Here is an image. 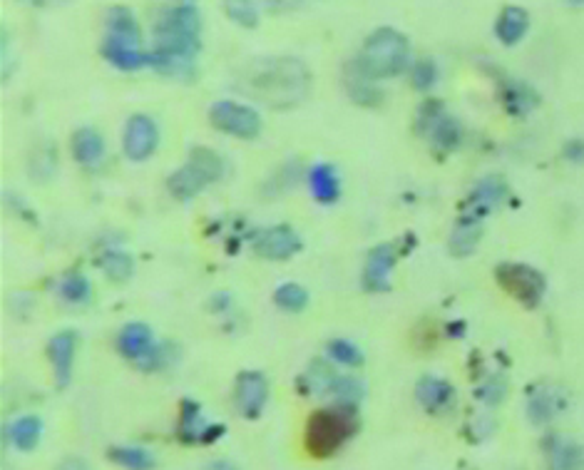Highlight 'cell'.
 Segmentation results:
<instances>
[{"label": "cell", "mask_w": 584, "mask_h": 470, "mask_svg": "<svg viewBox=\"0 0 584 470\" xmlns=\"http://www.w3.org/2000/svg\"><path fill=\"white\" fill-rule=\"evenodd\" d=\"M480 234H483V222L460 217L453 234H450V254H455V257H470L475 252V247H478Z\"/></svg>", "instance_id": "83f0119b"}, {"label": "cell", "mask_w": 584, "mask_h": 470, "mask_svg": "<svg viewBox=\"0 0 584 470\" xmlns=\"http://www.w3.org/2000/svg\"><path fill=\"white\" fill-rule=\"evenodd\" d=\"M398 262V252L393 244H378L368 252L366 264H363L361 284L366 291H388L391 289V272Z\"/></svg>", "instance_id": "5bb4252c"}, {"label": "cell", "mask_w": 584, "mask_h": 470, "mask_svg": "<svg viewBox=\"0 0 584 470\" xmlns=\"http://www.w3.org/2000/svg\"><path fill=\"white\" fill-rule=\"evenodd\" d=\"M199 48H202V13L194 0H182L160 15L155 25L152 68L169 78H192Z\"/></svg>", "instance_id": "6da1fadb"}, {"label": "cell", "mask_w": 584, "mask_h": 470, "mask_svg": "<svg viewBox=\"0 0 584 470\" xmlns=\"http://www.w3.org/2000/svg\"><path fill=\"white\" fill-rule=\"evenodd\" d=\"M495 279H498V284L502 286V291H505L507 296L520 301L527 309H535L547 291V282L545 277H542V272L527 267V264L515 262L500 264V267L495 269Z\"/></svg>", "instance_id": "8992f818"}, {"label": "cell", "mask_w": 584, "mask_h": 470, "mask_svg": "<svg viewBox=\"0 0 584 470\" xmlns=\"http://www.w3.org/2000/svg\"><path fill=\"white\" fill-rule=\"evenodd\" d=\"M311 88V75L299 58H259L239 73L237 90L271 110L296 107Z\"/></svg>", "instance_id": "7a4b0ae2"}, {"label": "cell", "mask_w": 584, "mask_h": 470, "mask_svg": "<svg viewBox=\"0 0 584 470\" xmlns=\"http://www.w3.org/2000/svg\"><path fill=\"white\" fill-rule=\"evenodd\" d=\"M306 180H309V189L316 202L334 204L341 197V180H338V172L331 165H324V162L314 165Z\"/></svg>", "instance_id": "484cf974"}, {"label": "cell", "mask_w": 584, "mask_h": 470, "mask_svg": "<svg viewBox=\"0 0 584 470\" xmlns=\"http://www.w3.org/2000/svg\"><path fill=\"white\" fill-rule=\"evenodd\" d=\"M58 470H92L83 458H65L63 463H60Z\"/></svg>", "instance_id": "f35d334b"}, {"label": "cell", "mask_w": 584, "mask_h": 470, "mask_svg": "<svg viewBox=\"0 0 584 470\" xmlns=\"http://www.w3.org/2000/svg\"><path fill=\"white\" fill-rule=\"evenodd\" d=\"M222 175H224L222 155H217V152L209 150V147H194V150L189 152L187 165L179 167L177 172L169 175L167 189L172 197L187 202V199L204 192L209 185L222 180Z\"/></svg>", "instance_id": "5b68a950"}, {"label": "cell", "mask_w": 584, "mask_h": 470, "mask_svg": "<svg viewBox=\"0 0 584 470\" xmlns=\"http://www.w3.org/2000/svg\"><path fill=\"white\" fill-rule=\"evenodd\" d=\"M435 80H438V68H435V63L430 58H420L413 63L411 68V85L420 93H425V90H430L435 85Z\"/></svg>", "instance_id": "74e56055"}, {"label": "cell", "mask_w": 584, "mask_h": 470, "mask_svg": "<svg viewBox=\"0 0 584 470\" xmlns=\"http://www.w3.org/2000/svg\"><path fill=\"white\" fill-rule=\"evenodd\" d=\"M177 433L184 443L189 446H209V443L219 441V438L227 433L224 423H209L204 418V411L199 403H194L192 398L182 401V408H179V423H177Z\"/></svg>", "instance_id": "9c48e42d"}, {"label": "cell", "mask_w": 584, "mask_h": 470, "mask_svg": "<svg viewBox=\"0 0 584 470\" xmlns=\"http://www.w3.org/2000/svg\"><path fill=\"white\" fill-rule=\"evenodd\" d=\"M40 438H43V421L38 416H20L8 426V441L18 451H33L38 448Z\"/></svg>", "instance_id": "4316f807"}, {"label": "cell", "mask_w": 584, "mask_h": 470, "mask_svg": "<svg viewBox=\"0 0 584 470\" xmlns=\"http://www.w3.org/2000/svg\"><path fill=\"white\" fill-rule=\"evenodd\" d=\"M336 378H338L336 371L331 369L329 361L319 359V361H311L309 369L299 376L296 388H299L304 396H331Z\"/></svg>", "instance_id": "603a6c76"}, {"label": "cell", "mask_w": 584, "mask_h": 470, "mask_svg": "<svg viewBox=\"0 0 584 470\" xmlns=\"http://www.w3.org/2000/svg\"><path fill=\"white\" fill-rule=\"evenodd\" d=\"M502 102L510 115L525 117L532 107H537V93L520 80H507L502 83Z\"/></svg>", "instance_id": "f1b7e54d"}, {"label": "cell", "mask_w": 584, "mask_h": 470, "mask_svg": "<svg viewBox=\"0 0 584 470\" xmlns=\"http://www.w3.org/2000/svg\"><path fill=\"white\" fill-rule=\"evenodd\" d=\"M562 403H565V398L557 396V388L540 383V386L532 388L530 398H527V416H530L532 423L542 426V423H550L560 413Z\"/></svg>", "instance_id": "7402d4cb"}, {"label": "cell", "mask_w": 584, "mask_h": 470, "mask_svg": "<svg viewBox=\"0 0 584 470\" xmlns=\"http://www.w3.org/2000/svg\"><path fill=\"white\" fill-rule=\"evenodd\" d=\"M527 30H530V15H527L525 8L507 5V8L500 10L498 20H495V35H498L502 45L512 48V45H517L525 38Z\"/></svg>", "instance_id": "ffe728a7"}, {"label": "cell", "mask_w": 584, "mask_h": 470, "mask_svg": "<svg viewBox=\"0 0 584 470\" xmlns=\"http://www.w3.org/2000/svg\"><path fill=\"white\" fill-rule=\"evenodd\" d=\"M550 470H584V448L560 436H547L542 443Z\"/></svg>", "instance_id": "d6986e66"}, {"label": "cell", "mask_w": 584, "mask_h": 470, "mask_svg": "<svg viewBox=\"0 0 584 470\" xmlns=\"http://www.w3.org/2000/svg\"><path fill=\"white\" fill-rule=\"evenodd\" d=\"M73 157L78 165L83 167H97L105 157V140L92 127H80L73 135Z\"/></svg>", "instance_id": "d4e9b609"}, {"label": "cell", "mask_w": 584, "mask_h": 470, "mask_svg": "<svg viewBox=\"0 0 584 470\" xmlns=\"http://www.w3.org/2000/svg\"><path fill=\"white\" fill-rule=\"evenodd\" d=\"M209 122H212L214 130L239 137V140H254L261 132L259 112L234 100L214 102L212 110H209Z\"/></svg>", "instance_id": "52a82bcc"}, {"label": "cell", "mask_w": 584, "mask_h": 470, "mask_svg": "<svg viewBox=\"0 0 584 470\" xmlns=\"http://www.w3.org/2000/svg\"><path fill=\"white\" fill-rule=\"evenodd\" d=\"M572 5H584V0H570Z\"/></svg>", "instance_id": "b9f144b4"}, {"label": "cell", "mask_w": 584, "mask_h": 470, "mask_svg": "<svg viewBox=\"0 0 584 470\" xmlns=\"http://www.w3.org/2000/svg\"><path fill=\"white\" fill-rule=\"evenodd\" d=\"M224 15H227L232 23H237L239 28L254 30L259 25V8H256V0H222Z\"/></svg>", "instance_id": "d6a6232c"}, {"label": "cell", "mask_w": 584, "mask_h": 470, "mask_svg": "<svg viewBox=\"0 0 584 470\" xmlns=\"http://www.w3.org/2000/svg\"><path fill=\"white\" fill-rule=\"evenodd\" d=\"M58 294L63 296L65 304L83 306V304H87V301H90L92 286H90V282H87L85 274L70 272V274H65L63 279H60Z\"/></svg>", "instance_id": "1f68e13d"}, {"label": "cell", "mask_w": 584, "mask_h": 470, "mask_svg": "<svg viewBox=\"0 0 584 470\" xmlns=\"http://www.w3.org/2000/svg\"><path fill=\"white\" fill-rule=\"evenodd\" d=\"M107 33L105 38L117 40V43H127V45H140L142 48V30L137 25L135 13L125 5H117V8L107 10Z\"/></svg>", "instance_id": "44dd1931"}, {"label": "cell", "mask_w": 584, "mask_h": 470, "mask_svg": "<svg viewBox=\"0 0 584 470\" xmlns=\"http://www.w3.org/2000/svg\"><path fill=\"white\" fill-rule=\"evenodd\" d=\"M416 398L423 411H428L430 416H440V413L450 411V406L455 403V388L445 378L423 376L416 386Z\"/></svg>", "instance_id": "2e32d148"}, {"label": "cell", "mask_w": 584, "mask_h": 470, "mask_svg": "<svg viewBox=\"0 0 584 470\" xmlns=\"http://www.w3.org/2000/svg\"><path fill=\"white\" fill-rule=\"evenodd\" d=\"M274 304L281 311H289V314H299L309 306V291L301 284H284L274 291Z\"/></svg>", "instance_id": "836d02e7"}, {"label": "cell", "mask_w": 584, "mask_h": 470, "mask_svg": "<svg viewBox=\"0 0 584 470\" xmlns=\"http://www.w3.org/2000/svg\"><path fill=\"white\" fill-rule=\"evenodd\" d=\"M565 152H567V157H570L572 162H575V157H577V162L584 160V145H582V142H570Z\"/></svg>", "instance_id": "ab89813d"}, {"label": "cell", "mask_w": 584, "mask_h": 470, "mask_svg": "<svg viewBox=\"0 0 584 470\" xmlns=\"http://www.w3.org/2000/svg\"><path fill=\"white\" fill-rule=\"evenodd\" d=\"M358 433V408L348 406H331L314 411L306 421L304 431V448L311 458L336 456L348 441Z\"/></svg>", "instance_id": "3957f363"}, {"label": "cell", "mask_w": 584, "mask_h": 470, "mask_svg": "<svg viewBox=\"0 0 584 470\" xmlns=\"http://www.w3.org/2000/svg\"><path fill=\"white\" fill-rule=\"evenodd\" d=\"M75 354H78V334L70 329L58 331L48 344V359L53 366L55 386L65 388L73 378L75 369Z\"/></svg>", "instance_id": "9a60e30c"}, {"label": "cell", "mask_w": 584, "mask_h": 470, "mask_svg": "<svg viewBox=\"0 0 584 470\" xmlns=\"http://www.w3.org/2000/svg\"><path fill=\"white\" fill-rule=\"evenodd\" d=\"M331 396L336 398L338 406H348V408H358V403L366 396V386L361 383V378L353 376H338L334 383V391Z\"/></svg>", "instance_id": "e575fe53"}, {"label": "cell", "mask_w": 584, "mask_h": 470, "mask_svg": "<svg viewBox=\"0 0 584 470\" xmlns=\"http://www.w3.org/2000/svg\"><path fill=\"white\" fill-rule=\"evenodd\" d=\"M174 361H177V346L172 344H157L155 349L150 351V354L145 356V359L137 364V369L142 371H162L167 369V366H172Z\"/></svg>", "instance_id": "8d00e7d4"}, {"label": "cell", "mask_w": 584, "mask_h": 470, "mask_svg": "<svg viewBox=\"0 0 584 470\" xmlns=\"http://www.w3.org/2000/svg\"><path fill=\"white\" fill-rule=\"evenodd\" d=\"M269 401V381L261 371H242L234 383V406L247 421H256Z\"/></svg>", "instance_id": "8fae6325"}, {"label": "cell", "mask_w": 584, "mask_h": 470, "mask_svg": "<svg viewBox=\"0 0 584 470\" xmlns=\"http://www.w3.org/2000/svg\"><path fill=\"white\" fill-rule=\"evenodd\" d=\"M97 264H100L102 274H105L107 279H112V282H127V279L132 277V272H135V259L127 252H120V249L105 252L97 259Z\"/></svg>", "instance_id": "4dcf8cb0"}, {"label": "cell", "mask_w": 584, "mask_h": 470, "mask_svg": "<svg viewBox=\"0 0 584 470\" xmlns=\"http://www.w3.org/2000/svg\"><path fill=\"white\" fill-rule=\"evenodd\" d=\"M326 354H329V359L338 366H351L353 369V366L363 364V351L358 349L356 344H351L348 339L329 341V346H326Z\"/></svg>", "instance_id": "d590c367"}, {"label": "cell", "mask_w": 584, "mask_h": 470, "mask_svg": "<svg viewBox=\"0 0 584 470\" xmlns=\"http://www.w3.org/2000/svg\"><path fill=\"white\" fill-rule=\"evenodd\" d=\"M343 80H346V93L351 97L356 105L363 107H378L383 102V93L378 90L376 80L366 78L356 65H348L346 73H343Z\"/></svg>", "instance_id": "cb8c5ba5"}, {"label": "cell", "mask_w": 584, "mask_h": 470, "mask_svg": "<svg viewBox=\"0 0 584 470\" xmlns=\"http://www.w3.org/2000/svg\"><path fill=\"white\" fill-rule=\"evenodd\" d=\"M411 58V45L408 38L396 28H378L363 43L361 53L351 60L366 78L388 80L401 75L408 68Z\"/></svg>", "instance_id": "277c9868"}, {"label": "cell", "mask_w": 584, "mask_h": 470, "mask_svg": "<svg viewBox=\"0 0 584 470\" xmlns=\"http://www.w3.org/2000/svg\"><path fill=\"white\" fill-rule=\"evenodd\" d=\"M152 349H155V336H152V329L147 324L132 321V324L122 326V331L117 334V351L135 366L140 364Z\"/></svg>", "instance_id": "e0dca14e"}, {"label": "cell", "mask_w": 584, "mask_h": 470, "mask_svg": "<svg viewBox=\"0 0 584 470\" xmlns=\"http://www.w3.org/2000/svg\"><path fill=\"white\" fill-rule=\"evenodd\" d=\"M416 127L420 135L428 137L440 150H455L460 145V140H463V130H460L458 120L450 117L445 112V107L435 100H428L420 107Z\"/></svg>", "instance_id": "ba28073f"}, {"label": "cell", "mask_w": 584, "mask_h": 470, "mask_svg": "<svg viewBox=\"0 0 584 470\" xmlns=\"http://www.w3.org/2000/svg\"><path fill=\"white\" fill-rule=\"evenodd\" d=\"M160 145V130L147 115H132L122 132V150L132 162H145L155 155Z\"/></svg>", "instance_id": "30bf717a"}, {"label": "cell", "mask_w": 584, "mask_h": 470, "mask_svg": "<svg viewBox=\"0 0 584 470\" xmlns=\"http://www.w3.org/2000/svg\"><path fill=\"white\" fill-rule=\"evenodd\" d=\"M507 197V185L502 177H485L475 185L473 192L468 194V199L463 202V214L460 217L475 219V222H483L493 209H498Z\"/></svg>", "instance_id": "7c38bea8"}, {"label": "cell", "mask_w": 584, "mask_h": 470, "mask_svg": "<svg viewBox=\"0 0 584 470\" xmlns=\"http://www.w3.org/2000/svg\"><path fill=\"white\" fill-rule=\"evenodd\" d=\"M102 58L117 70H125V73H132V70H142L147 65H152V53H145L140 45H127V43H117V40L105 38L102 40L100 48Z\"/></svg>", "instance_id": "ac0fdd59"}, {"label": "cell", "mask_w": 584, "mask_h": 470, "mask_svg": "<svg viewBox=\"0 0 584 470\" xmlns=\"http://www.w3.org/2000/svg\"><path fill=\"white\" fill-rule=\"evenodd\" d=\"M224 306H229V299H227V296L222 294V301H217V296H214V301H212V309H224Z\"/></svg>", "instance_id": "60d3db41"}, {"label": "cell", "mask_w": 584, "mask_h": 470, "mask_svg": "<svg viewBox=\"0 0 584 470\" xmlns=\"http://www.w3.org/2000/svg\"><path fill=\"white\" fill-rule=\"evenodd\" d=\"M110 461L125 470H155L157 458L142 446H115L110 448Z\"/></svg>", "instance_id": "f546056e"}, {"label": "cell", "mask_w": 584, "mask_h": 470, "mask_svg": "<svg viewBox=\"0 0 584 470\" xmlns=\"http://www.w3.org/2000/svg\"><path fill=\"white\" fill-rule=\"evenodd\" d=\"M299 249H301L299 234L291 227H286V224L264 229V232L256 234L254 239V252L259 254L261 259H269V262H286V259L294 257Z\"/></svg>", "instance_id": "4fadbf2b"}]
</instances>
